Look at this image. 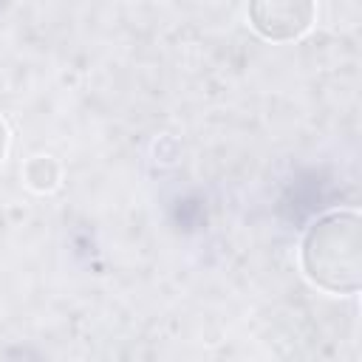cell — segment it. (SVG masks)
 I'll return each instance as SVG.
<instances>
[{
	"label": "cell",
	"instance_id": "1",
	"mask_svg": "<svg viewBox=\"0 0 362 362\" xmlns=\"http://www.w3.org/2000/svg\"><path fill=\"white\" fill-rule=\"evenodd\" d=\"M356 212H328L317 218L300 246L305 277L334 294H354L362 286V238Z\"/></svg>",
	"mask_w": 362,
	"mask_h": 362
},
{
	"label": "cell",
	"instance_id": "3",
	"mask_svg": "<svg viewBox=\"0 0 362 362\" xmlns=\"http://www.w3.org/2000/svg\"><path fill=\"white\" fill-rule=\"evenodd\" d=\"M25 178H28V184H31L34 189L45 192V189H54V184L59 181V167H57L54 158L37 156V158H31V161L25 164Z\"/></svg>",
	"mask_w": 362,
	"mask_h": 362
},
{
	"label": "cell",
	"instance_id": "2",
	"mask_svg": "<svg viewBox=\"0 0 362 362\" xmlns=\"http://www.w3.org/2000/svg\"><path fill=\"white\" fill-rule=\"evenodd\" d=\"M249 23L266 40H297L314 23V0H249Z\"/></svg>",
	"mask_w": 362,
	"mask_h": 362
},
{
	"label": "cell",
	"instance_id": "4",
	"mask_svg": "<svg viewBox=\"0 0 362 362\" xmlns=\"http://www.w3.org/2000/svg\"><path fill=\"white\" fill-rule=\"evenodd\" d=\"M6 147H8V127H6V122L0 119V161H3V156H6Z\"/></svg>",
	"mask_w": 362,
	"mask_h": 362
}]
</instances>
